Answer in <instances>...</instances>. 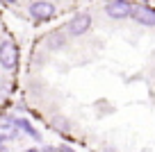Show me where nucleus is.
Listing matches in <instances>:
<instances>
[{
    "label": "nucleus",
    "instance_id": "nucleus-1",
    "mask_svg": "<svg viewBox=\"0 0 155 152\" xmlns=\"http://www.w3.org/2000/svg\"><path fill=\"white\" fill-rule=\"evenodd\" d=\"M28 14L34 23H46V21H53L57 14V7L50 2V0H32L28 5Z\"/></svg>",
    "mask_w": 155,
    "mask_h": 152
},
{
    "label": "nucleus",
    "instance_id": "nucleus-2",
    "mask_svg": "<svg viewBox=\"0 0 155 152\" xmlns=\"http://www.w3.org/2000/svg\"><path fill=\"white\" fill-rule=\"evenodd\" d=\"M91 25H94L91 14H89V11H80V14H75L66 23V32H68L71 39H80V36H84V34L91 30Z\"/></svg>",
    "mask_w": 155,
    "mask_h": 152
},
{
    "label": "nucleus",
    "instance_id": "nucleus-3",
    "mask_svg": "<svg viewBox=\"0 0 155 152\" xmlns=\"http://www.w3.org/2000/svg\"><path fill=\"white\" fill-rule=\"evenodd\" d=\"M132 0H107L105 2V16L110 21H126L132 16Z\"/></svg>",
    "mask_w": 155,
    "mask_h": 152
},
{
    "label": "nucleus",
    "instance_id": "nucleus-4",
    "mask_svg": "<svg viewBox=\"0 0 155 152\" xmlns=\"http://www.w3.org/2000/svg\"><path fill=\"white\" fill-rule=\"evenodd\" d=\"M0 66L5 71H16V66H18V48L9 39L0 41Z\"/></svg>",
    "mask_w": 155,
    "mask_h": 152
},
{
    "label": "nucleus",
    "instance_id": "nucleus-5",
    "mask_svg": "<svg viewBox=\"0 0 155 152\" xmlns=\"http://www.w3.org/2000/svg\"><path fill=\"white\" fill-rule=\"evenodd\" d=\"M135 23L144 25V27H155V9L146 2H137L132 7V16H130Z\"/></svg>",
    "mask_w": 155,
    "mask_h": 152
},
{
    "label": "nucleus",
    "instance_id": "nucleus-6",
    "mask_svg": "<svg viewBox=\"0 0 155 152\" xmlns=\"http://www.w3.org/2000/svg\"><path fill=\"white\" fill-rule=\"evenodd\" d=\"M66 36H68L66 30H53V32L46 36V46H48L50 50H62V48L66 46Z\"/></svg>",
    "mask_w": 155,
    "mask_h": 152
},
{
    "label": "nucleus",
    "instance_id": "nucleus-7",
    "mask_svg": "<svg viewBox=\"0 0 155 152\" xmlns=\"http://www.w3.org/2000/svg\"><path fill=\"white\" fill-rule=\"evenodd\" d=\"M14 125L18 127V132H23V134H28L30 138H34V141H41V134L34 129V125L30 123L28 118H14Z\"/></svg>",
    "mask_w": 155,
    "mask_h": 152
},
{
    "label": "nucleus",
    "instance_id": "nucleus-8",
    "mask_svg": "<svg viewBox=\"0 0 155 152\" xmlns=\"http://www.w3.org/2000/svg\"><path fill=\"white\" fill-rule=\"evenodd\" d=\"M50 125H53V129L57 134H71V123H68V118H64V116H55V118L50 120Z\"/></svg>",
    "mask_w": 155,
    "mask_h": 152
},
{
    "label": "nucleus",
    "instance_id": "nucleus-9",
    "mask_svg": "<svg viewBox=\"0 0 155 152\" xmlns=\"http://www.w3.org/2000/svg\"><path fill=\"white\" fill-rule=\"evenodd\" d=\"M55 152H75V150L68 147V145H59V147H55Z\"/></svg>",
    "mask_w": 155,
    "mask_h": 152
},
{
    "label": "nucleus",
    "instance_id": "nucleus-10",
    "mask_svg": "<svg viewBox=\"0 0 155 152\" xmlns=\"http://www.w3.org/2000/svg\"><path fill=\"white\" fill-rule=\"evenodd\" d=\"M18 0H0V5H16Z\"/></svg>",
    "mask_w": 155,
    "mask_h": 152
},
{
    "label": "nucleus",
    "instance_id": "nucleus-11",
    "mask_svg": "<svg viewBox=\"0 0 155 152\" xmlns=\"http://www.w3.org/2000/svg\"><path fill=\"white\" fill-rule=\"evenodd\" d=\"M7 141V136H5V134H2V132H0V145H2V143H5Z\"/></svg>",
    "mask_w": 155,
    "mask_h": 152
},
{
    "label": "nucleus",
    "instance_id": "nucleus-12",
    "mask_svg": "<svg viewBox=\"0 0 155 152\" xmlns=\"http://www.w3.org/2000/svg\"><path fill=\"white\" fill-rule=\"evenodd\" d=\"M135 2H146V0H135Z\"/></svg>",
    "mask_w": 155,
    "mask_h": 152
}]
</instances>
